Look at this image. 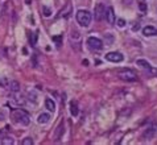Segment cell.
<instances>
[{
  "label": "cell",
  "instance_id": "obj_19",
  "mask_svg": "<svg viewBox=\"0 0 157 145\" xmlns=\"http://www.w3.org/2000/svg\"><path fill=\"white\" fill-rule=\"evenodd\" d=\"M139 8L141 9V12H147V4H145V3H139Z\"/></svg>",
  "mask_w": 157,
  "mask_h": 145
},
{
  "label": "cell",
  "instance_id": "obj_23",
  "mask_svg": "<svg viewBox=\"0 0 157 145\" xmlns=\"http://www.w3.org/2000/svg\"><path fill=\"white\" fill-rule=\"evenodd\" d=\"M83 65H85V66H87V65H89V61H83V62H82Z\"/></svg>",
  "mask_w": 157,
  "mask_h": 145
},
{
  "label": "cell",
  "instance_id": "obj_15",
  "mask_svg": "<svg viewBox=\"0 0 157 145\" xmlns=\"http://www.w3.org/2000/svg\"><path fill=\"white\" fill-rule=\"evenodd\" d=\"M9 89H11V91L17 92L20 90V83L17 82V81H12V82L9 83Z\"/></svg>",
  "mask_w": 157,
  "mask_h": 145
},
{
  "label": "cell",
  "instance_id": "obj_1",
  "mask_svg": "<svg viewBox=\"0 0 157 145\" xmlns=\"http://www.w3.org/2000/svg\"><path fill=\"white\" fill-rule=\"evenodd\" d=\"M11 116H12L13 121L17 123V124H21V125H28L29 124V115L24 110H19V108H16V110L12 111Z\"/></svg>",
  "mask_w": 157,
  "mask_h": 145
},
{
  "label": "cell",
  "instance_id": "obj_18",
  "mask_svg": "<svg viewBox=\"0 0 157 145\" xmlns=\"http://www.w3.org/2000/svg\"><path fill=\"white\" fill-rule=\"evenodd\" d=\"M32 144H33V140L31 137H27V139L23 140V145H32Z\"/></svg>",
  "mask_w": 157,
  "mask_h": 145
},
{
  "label": "cell",
  "instance_id": "obj_22",
  "mask_svg": "<svg viewBox=\"0 0 157 145\" xmlns=\"http://www.w3.org/2000/svg\"><path fill=\"white\" fill-rule=\"evenodd\" d=\"M139 28H140V24L137 23V25H133V28H132V29H133V31H137Z\"/></svg>",
  "mask_w": 157,
  "mask_h": 145
},
{
  "label": "cell",
  "instance_id": "obj_21",
  "mask_svg": "<svg viewBox=\"0 0 157 145\" xmlns=\"http://www.w3.org/2000/svg\"><path fill=\"white\" fill-rule=\"evenodd\" d=\"M36 40H37V32L33 33V37H31V44L32 45H36Z\"/></svg>",
  "mask_w": 157,
  "mask_h": 145
},
{
  "label": "cell",
  "instance_id": "obj_4",
  "mask_svg": "<svg viewBox=\"0 0 157 145\" xmlns=\"http://www.w3.org/2000/svg\"><path fill=\"white\" fill-rule=\"evenodd\" d=\"M87 45H89V48H91L93 50H100L103 48V42H102V40L98 37H89L87 38Z\"/></svg>",
  "mask_w": 157,
  "mask_h": 145
},
{
  "label": "cell",
  "instance_id": "obj_12",
  "mask_svg": "<svg viewBox=\"0 0 157 145\" xmlns=\"http://www.w3.org/2000/svg\"><path fill=\"white\" fill-rule=\"evenodd\" d=\"M45 107H46V110L50 111V112L56 111V103H54L52 99H46L45 100Z\"/></svg>",
  "mask_w": 157,
  "mask_h": 145
},
{
  "label": "cell",
  "instance_id": "obj_20",
  "mask_svg": "<svg viewBox=\"0 0 157 145\" xmlns=\"http://www.w3.org/2000/svg\"><path fill=\"white\" fill-rule=\"evenodd\" d=\"M116 24H118V27H120V28H124V27H126V20L119 19L118 21H116Z\"/></svg>",
  "mask_w": 157,
  "mask_h": 145
},
{
  "label": "cell",
  "instance_id": "obj_24",
  "mask_svg": "<svg viewBox=\"0 0 157 145\" xmlns=\"http://www.w3.org/2000/svg\"><path fill=\"white\" fill-rule=\"evenodd\" d=\"M25 3H27V4H31V0H25Z\"/></svg>",
  "mask_w": 157,
  "mask_h": 145
},
{
  "label": "cell",
  "instance_id": "obj_14",
  "mask_svg": "<svg viewBox=\"0 0 157 145\" xmlns=\"http://www.w3.org/2000/svg\"><path fill=\"white\" fill-rule=\"evenodd\" d=\"M136 65H139V66H141L143 69H147V70H149L152 66H151V63L148 62V61H145V60H137L136 61Z\"/></svg>",
  "mask_w": 157,
  "mask_h": 145
},
{
  "label": "cell",
  "instance_id": "obj_8",
  "mask_svg": "<svg viewBox=\"0 0 157 145\" xmlns=\"http://www.w3.org/2000/svg\"><path fill=\"white\" fill-rule=\"evenodd\" d=\"M106 20H107V23L111 25L115 24L116 19H115V12H114V8H112V7H108L107 11H106Z\"/></svg>",
  "mask_w": 157,
  "mask_h": 145
},
{
  "label": "cell",
  "instance_id": "obj_2",
  "mask_svg": "<svg viewBox=\"0 0 157 145\" xmlns=\"http://www.w3.org/2000/svg\"><path fill=\"white\" fill-rule=\"evenodd\" d=\"M75 17H77V23L81 25V27H85V28H87L91 24V19H93L91 13L87 9H79L78 12H77Z\"/></svg>",
  "mask_w": 157,
  "mask_h": 145
},
{
  "label": "cell",
  "instance_id": "obj_10",
  "mask_svg": "<svg viewBox=\"0 0 157 145\" xmlns=\"http://www.w3.org/2000/svg\"><path fill=\"white\" fill-rule=\"evenodd\" d=\"M37 121L40 123V124H46V123L50 121V115L46 114V112H42V114L38 115L37 118Z\"/></svg>",
  "mask_w": 157,
  "mask_h": 145
},
{
  "label": "cell",
  "instance_id": "obj_17",
  "mask_svg": "<svg viewBox=\"0 0 157 145\" xmlns=\"http://www.w3.org/2000/svg\"><path fill=\"white\" fill-rule=\"evenodd\" d=\"M2 144H4V145H12L13 144V139H11V137H4V139L2 140Z\"/></svg>",
  "mask_w": 157,
  "mask_h": 145
},
{
  "label": "cell",
  "instance_id": "obj_5",
  "mask_svg": "<svg viewBox=\"0 0 157 145\" xmlns=\"http://www.w3.org/2000/svg\"><path fill=\"white\" fill-rule=\"evenodd\" d=\"M94 17H95L96 21H100L106 17V8L102 3H98L95 5V11H94Z\"/></svg>",
  "mask_w": 157,
  "mask_h": 145
},
{
  "label": "cell",
  "instance_id": "obj_3",
  "mask_svg": "<svg viewBox=\"0 0 157 145\" xmlns=\"http://www.w3.org/2000/svg\"><path fill=\"white\" fill-rule=\"evenodd\" d=\"M119 78L124 82H136L137 81V75L136 72L131 69H123V70H119Z\"/></svg>",
  "mask_w": 157,
  "mask_h": 145
},
{
  "label": "cell",
  "instance_id": "obj_6",
  "mask_svg": "<svg viewBox=\"0 0 157 145\" xmlns=\"http://www.w3.org/2000/svg\"><path fill=\"white\" fill-rule=\"evenodd\" d=\"M106 60L110 62H122L123 61V54L119 52H110L106 54Z\"/></svg>",
  "mask_w": 157,
  "mask_h": 145
},
{
  "label": "cell",
  "instance_id": "obj_16",
  "mask_svg": "<svg viewBox=\"0 0 157 145\" xmlns=\"http://www.w3.org/2000/svg\"><path fill=\"white\" fill-rule=\"evenodd\" d=\"M42 13H44V16L49 17V16H52V9L49 7H42Z\"/></svg>",
  "mask_w": 157,
  "mask_h": 145
},
{
  "label": "cell",
  "instance_id": "obj_7",
  "mask_svg": "<svg viewBox=\"0 0 157 145\" xmlns=\"http://www.w3.org/2000/svg\"><path fill=\"white\" fill-rule=\"evenodd\" d=\"M143 34L145 37H153V36H157V28L152 27V25H147V27L143 28Z\"/></svg>",
  "mask_w": 157,
  "mask_h": 145
},
{
  "label": "cell",
  "instance_id": "obj_11",
  "mask_svg": "<svg viewBox=\"0 0 157 145\" xmlns=\"http://www.w3.org/2000/svg\"><path fill=\"white\" fill-rule=\"evenodd\" d=\"M64 133H65V125H64V123H61L56 129V140H60L61 136L64 135Z\"/></svg>",
  "mask_w": 157,
  "mask_h": 145
},
{
  "label": "cell",
  "instance_id": "obj_9",
  "mask_svg": "<svg viewBox=\"0 0 157 145\" xmlns=\"http://www.w3.org/2000/svg\"><path fill=\"white\" fill-rule=\"evenodd\" d=\"M155 132H156V127L155 125H151L149 128L145 129V132H144V135H143V139L145 140H151L153 135H155Z\"/></svg>",
  "mask_w": 157,
  "mask_h": 145
},
{
  "label": "cell",
  "instance_id": "obj_13",
  "mask_svg": "<svg viewBox=\"0 0 157 145\" xmlns=\"http://www.w3.org/2000/svg\"><path fill=\"white\" fill-rule=\"evenodd\" d=\"M70 114H71L73 116H78V114H79L78 106H77L75 102H70Z\"/></svg>",
  "mask_w": 157,
  "mask_h": 145
}]
</instances>
